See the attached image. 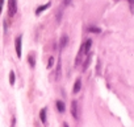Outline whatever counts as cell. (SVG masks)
Returning <instances> with one entry per match:
<instances>
[{"mask_svg": "<svg viewBox=\"0 0 134 127\" xmlns=\"http://www.w3.org/2000/svg\"><path fill=\"white\" fill-rule=\"evenodd\" d=\"M63 127H70V126H69V123H66V122H64V123H63Z\"/></svg>", "mask_w": 134, "mask_h": 127, "instance_id": "obj_20", "label": "cell"}, {"mask_svg": "<svg viewBox=\"0 0 134 127\" xmlns=\"http://www.w3.org/2000/svg\"><path fill=\"white\" fill-rule=\"evenodd\" d=\"M90 62H91V54L88 53V54L86 56V58L83 60V62H82V64H84L83 68H82V72H86V70H87V68L90 66Z\"/></svg>", "mask_w": 134, "mask_h": 127, "instance_id": "obj_10", "label": "cell"}, {"mask_svg": "<svg viewBox=\"0 0 134 127\" xmlns=\"http://www.w3.org/2000/svg\"><path fill=\"white\" fill-rule=\"evenodd\" d=\"M15 50H16V56L21 58L23 56V36L21 35L15 38Z\"/></svg>", "mask_w": 134, "mask_h": 127, "instance_id": "obj_2", "label": "cell"}, {"mask_svg": "<svg viewBox=\"0 0 134 127\" xmlns=\"http://www.w3.org/2000/svg\"><path fill=\"white\" fill-rule=\"evenodd\" d=\"M40 119H41V122L46 126L47 124V109L46 107H43L41 111H40Z\"/></svg>", "mask_w": 134, "mask_h": 127, "instance_id": "obj_7", "label": "cell"}, {"mask_svg": "<svg viewBox=\"0 0 134 127\" xmlns=\"http://www.w3.org/2000/svg\"><path fill=\"white\" fill-rule=\"evenodd\" d=\"M80 89H82V78L78 77V78L75 80V84H74V87H72V93H74V94H78V93L80 91Z\"/></svg>", "mask_w": 134, "mask_h": 127, "instance_id": "obj_6", "label": "cell"}, {"mask_svg": "<svg viewBox=\"0 0 134 127\" xmlns=\"http://www.w3.org/2000/svg\"><path fill=\"white\" fill-rule=\"evenodd\" d=\"M87 31H88V32H92V33H100V32H101V29L97 28V27H88Z\"/></svg>", "mask_w": 134, "mask_h": 127, "instance_id": "obj_14", "label": "cell"}, {"mask_svg": "<svg viewBox=\"0 0 134 127\" xmlns=\"http://www.w3.org/2000/svg\"><path fill=\"white\" fill-rule=\"evenodd\" d=\"M60 68H62V58L58 60V64H57V73H55V80H59L60 77Z\"/></svg>", "mask_w": 134, "mask_h": 127, "instance_id": "obj_12", "label": "cell"}, {"mask_svg": "<svg viewBox=\"0 0 134 127\" xmlns=\"http://www.w3.org/2000/svg\"><path fill=\"white\" fill-rule=\"evenodd\" d=\"M54 66V57L51 56L50 58H49V64H47V69H51Z\"/></svg>", "mask_w": 134, "mask_h": 127, "instance_id": "obj_15", "label": "cell"}, {"mask_svg": "<svg viewBox=\"0 0 134 127\" xmlns=\"http://www.w3.org/2000/svg\"><path fill=\"white\" fill-rule=\"evenodd\" d=\"M17 13V0H8V16L13 17Z\"/></svg>", "mask_w": 134, "mask_h": 127, "instance_id": "obj_3", "label": "cell"}, {"mask_svg": "<svg viewBox=\"0 0 134 127\" xmlns=\"http://www.w3.org/2000/svg\"><path fill=\"white\" fill-rule=\"evenodd\" d=\"M127 2H129V6H130L131 12H134V0H127Z\"/></svg>", "mask_w": 134, "mask_h": 127, "instance_id": "obj_16", "label": "cell"}, {"mask_svg": "<svg viewBox=\"0 0 134 127\" xmlns=\"http://www.w3.org/2000/svg\"><path fill=\"white\" fill-rule=\"evenodd\" d=\"M55 106H57V110L59 111V113H64L66 111V106H64V102L63 101H60V99H58L57 102H55Z\"/></svg>", "mask_w": 134, "mask_h": 127, "instance_id": "obj_9", "label": "cell"}, {"mask_svg": "<svg viewBox=\"0 0 134 127\" xmlns=\"http://www.w3.org/2000/svg\"><path fill=\"white\" fill-rule=\"evenodd\" d=\"M91 45H92V40H86L82 45H80V49L76 54V58H75V68H78L80 64L83 62V60L86 58V56L90 53V49H91Z\"/></svg>", "mask_w": 134, "mask_h": 127, "instance_id": "obj_1", "label": "cell"}, {"mask_svg": "<svg viewBox=\"0 0 134 127\" xmlns=\"http://www.w3.org/2000/svg\"><path fill=\"white\" fill-rule=\"evenodd\" d=\"M71 115L74 116V119H79V105H78V101H72L71 102Z\"/></svg>", "mask_w": 134, "mask_h": 127, "instance_id": "obj_4", "label": "cell"}, {"mask_svg": "<svg viewBox=\"0 0 134 127\" xmlns=\"http://www.w3.org/2000/svg\"><path fill=\"white\" fill-rule=\"evenodd\" d=\"M15 124H16V118H15V116H12V123H11V127H15Z\"/></svg>", "mask_w": 134, "mask_h": 127, "instance_id": "obj_19", "label": "cell"}, {"mask_svg": "<svg viewBox=\"0 0 134 127\" xmlns=\"http://www.w3.org/2000/svg\"><path fill=\"white\" fill-rule=\"evenodd\" d=\"M67 44H69V36H67V35H62V37L59 38V50L62 52L67 46Z\"/></svg>", "mask_w": 134, "mask_h": 127, "instance_id": "obj_5", "label": "cell"}, {"mask_svg": "<svg viewBox=\"0 0 134 127\" xmlns=\"http://www.w3.org/2000/svg\"><path fill=\"white\" fill-rule=\"evenodd\" d=\"M15 82H16V77H15V72L12 70V72H9V84L13 86Z\"/></svg>", "mask_w": 134, "mask_h": 127, "instance_id": "obj_13", "label": "cell"}, {"mask_svg": "<svg viewBox=\"0 0 134 127\" xmlns=\"http://www.w3.org/2000/svg\"><path fill=\"white\" fill-rule=\"evenodd\" d=\"M49 7H50V3H46V4H43V6H40V7L36 9V16H40V15H41L45 9H47Z\"/></svg>", "mask_w": 134, "mask_h": 127, "instance_id": "obj_11", "label": "cell"}, {"mask_svg": "<svg viewBox=\"0 0 134 127\" xmlns=\"http://www.w3.org/2000/svg\"><path fill=\"white\" fill-rule=\"evenodd\" d=\"M28 64H29V66L32 69H34V66H36V54L34 53H29L28 54Z\"/></svg>", "mask_w": 134, "mask_h": 127, "instance_id": "obj_8", "label": "cell"}, {"mask_svg": "<svg viewBox=\"0 0 134 127\" xmlns=\"http://www.w3.org/2000/svg\"><path fill=\"white\" fill-rule=\"evenodd\" d=\"M3 4H4V0H0V15H2V11H3Z\"/></svg>", "mask_w": 134, "mask_h": 127, "instance_id": "obj_18", "label": "cell"}, {"mask_svg": "<svg viewBox=\"0 0 134 127\" xmlns=\"http://www.w3.org/2000/svg\"><path fill=\"white\" fill-rule=\"evenodd\" d=\"M72 0H63V7H67V6H70L71 4Z\"/></svg>", "mask_w": 134, "mask_h": 127, "instance_id": "obj_17", "label": "cell"}]
</instances>
